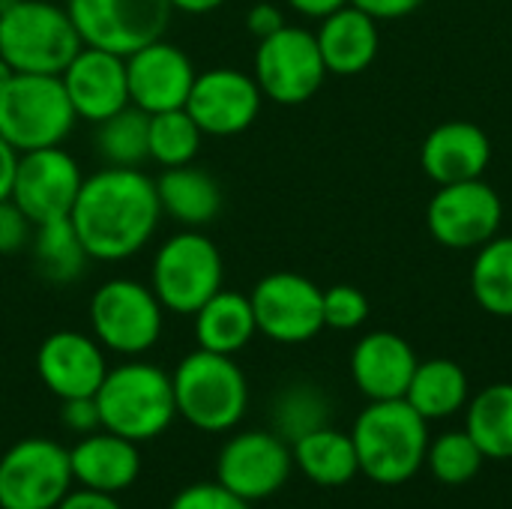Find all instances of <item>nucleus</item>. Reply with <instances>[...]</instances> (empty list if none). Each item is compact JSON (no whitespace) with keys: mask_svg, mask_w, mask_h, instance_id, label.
Wrapping results in <instances>:
<instances>
[{"mask_svg":"<svg viewBox=\"0 0 512 509\" xmlns=\"http://www.w3.org/2000/svg\"><path fill=\"white\" fill-rule=\"evenodd\" d=\"M90 261H126L156 234L162 207L156 180L141 168H99L84 177L69 213Z\"/></svg>","mask_w":512,"mask_h":509,"instance_id":"1","label":"nucleus"},{"mask_svg":"<svg viewBox=\"0 0 512 509\" xmlns=\"http://www.w3.org/2000/svg\"><path fill=\"white\" fill-rule=\"evenodd\" d=\"M429 420L405 399L369 402L351 429L360 474L378 486H402L426 465Z\"/></svg>","mask_w":512,"mask_h":509,"instance_id":"2","label":"nucleus"},{"mask_svg":"<svg viewBox=\"0 0 512 509\" xmlns=\"http://www.w3.org/2000/svg\"><path fill=\"white\" fill-rule=\"evenodd\" d=\"M84 48L66 3L0 0V57L24 75H60Z\"/></svg>","mask_w":512,"mask_h":509,"instance_id":"3","label":"nucleus"},{"mask_svg":"<svg viewBox=\"0 0 512 509\" xmlns=\"http://www.w3.org/2000/svg\"><path fill=\"white\" fill-rule=\"evenodd\" d=\"M93 399L102 429L135 444L159 438L177 417L171 375L141 360L108 369Z\"/></svg>","mask_w":512,"mask_h":509,"instance_id":"4","label":"nucleus"},{"mask_svg":"<svg viewBox=\"0 0 512 509\" xmlns=\"http://www.w3.org/2000/svg\"><path fill=\"white\" fill-rule=\"evenodd\" d=\"M171 387L177 417L210 435L234 429L249 405V384L234 357L204 348L177 363L171 372Z\"/></svg>","mask_w":512,"mask_h":509,"instance_id":"5","label":"nucleus"},{"mask_svg":"<svg viewBox=\"0 0 512 509\" xmlns=\"http://www.w3.org/2000/svg\"><path fill=\"white\" fill-rule=\"evenodd\" d=\"M222 279V255L198 228L177 231L153 255L150 288L165 312L195 315L216 291H222Z\"/></svg>","mask_w":512,"mask_h":509,"instance_id":"6","label":"nucleus"},{"mask_svg":"<svg viewBox=\"0 0 512 509\" xmlns=\"http://www.w3.org/2000/svg\"><path fill=\"white\" fill-rule=\"evenodd\" d=\"M72 102L60 75H24L18 72L6 90H0V135L18 150L60 147L75 126Z\"/></svg>","mask_w":512,"mask_h":509,"instance_id":"7","label":"nucleus"},{"mask_svg":"<svg viewBox=\"0 0 512 509\" xmlns=\"http://www.w3.org/2000/svg\"><path fill=\"white\" fill-rule=\"evenodd\" d=\"M165 309L150 285L138 279H108L90 297L93 339L123 357L150 351L162 336Z\"/></svg>","mask_w":512,"mask_h":509,"instance_id":"8","label":"nucleus"},{"mask_svg":"<svg viewBox=\"0 0 512 509\" xmlns=\"http://www.w3.org/2000/svg\"><path fill=\"white\" fill-rule=\"evenodd\" d=\"M84 45L120 57L156 42L171 24L168 0H63Z\"/></svg>","mask_w":512,"mask_h":509,"instance_id":"9","label":"nucleus"},{"mask_svg":"<svg viewBox=\"0 0 512 509\" xmlns=\"http://www.w3.org/2000/svg\"><path fill=\"white\" fill-rule=\"evenodd\" d=\"M72 492L69 450L24 438L0 456V509H54Z\"/></svg>","mask_w":512,"mask_h":509,"instance_id":"10","label":"nucleus"},{"mask_svg":"<svg viewBox=\"0 0 512 509\" xmlns=\"http://www.w3.org/2000/svg\"><path fill=\"white\" fill-rule=\"evenodd\" d=\"M252 75L267 99L279 105H303L327 78L315 33L285 24L273 36L258 39Z\"/></svg>","mask_w":512,"mask_h":509,"instance_id":"11","label":"nucleus"},{"mask_svg":"<svg viewBox=\"0 0 512 509\" xmlns=\"http://www.w3.org/2000/svg\"><path fill=\"white\" fill-rule=\"evenodd\" d=\"M258 333L279 345H303L324 330V291L300 273H270L252 294Z\"/></svg>","mask_w":512,"mask_h":509,"instance_id":"12","label":"nucleus"},{"mask_svg":"<svg viewBox=\"0 0 512 509\" xmlns=\"http://www.w3.org/2000/svg\"><path fill=\"white\" fill-rule=\"evenodd\" d=\"M84 174L78 159L60 147H42L18 156L12 201L33 225L66 219L81 192Z\"/></svg>","mask_w":512,"mask_h":509,"instance_id":"13","label":"nucleus"},{"mask_svg":"<svg viewBox=\"0 0 512 509\" xmlns=\"http://www.w3.org/2000/svg\"><path fill=\"white\" fill-rule=\"evenodd\" d=\"M501 219L504 204L483 177L441 186L426 210L432 237L447 249H480L498 234Z\"/></svg>","mask_w":512,"mask_h":509,"instance_id":"14","label":"nucleus"},{"mask_svg":"<svg viewBox=\"0 0 512 509\" xmlns=\"http://www.w3.org/2000/svg\"><path fill=\"white\" fill-rule=\"evenodd\" d=\"M291 468V447L276 432H240L216 459L219 483L249 504L273 498L288 483Z\"/></svg>","mask_w":512,"mask_h":509,"instance_id":"15","label":"nucleus"},{"mask_svg":"<svg viewBox=\"0 0 512 509\" xmlns=\"http://www.w3.org/2000/svg\"><path fill=\"white\" fill-rule=\"evenodd\" d=\"M261 102L264 93L255 75H246L231 66H216L195 75L192 93L186 99V111L192 114V120L204 135L231 138L255 123Z\"/></svg>","mask_w":512,"mask_h":509,"instance_id":"16","label":"nucleus"},{"mask_svg":"<svg viewBox=\"0 0 512 509\" xmlns=\"http://www.w3.org/2000/svg\"><path fill=\"white\" fill-rule=\"evenodd\" d=\"M195 75L198 69L192 57L165 36L126 57L129 102L144 114L186 108Z\"/></svg>","mask_w":512,"mask_h":509,"instance_id":"17","label":"nucleus"},{"mask_svg":"<svg viewBox=\"0 0 512 509\" xmlns=\"http://www.w3.org/2000/svg\"><path fill=\"white\" fill-rule=\"evenodd\" d=\"M63 90L72 102L78 120L99 123L129 102V81H126V57L84 45L69 66L60 72Z\"/></svg>","mask_w":512,"mask_h":509,"instance_id":"18","label":"nucleus"},{"mask_svg":"<svg viewBox=\"0 0 512 509\" xmlns=\"http://www.w3.org/2000/svg\"><path fill=\"white\" fill-rule=\"evenodd\" d=\"M36 375L57 399L96 396L108 375L105 351L93 336L57 330L36 351Z\"/></svg>","mask_w":512,"mask_h":509,"instance_id":"19","label":"nucleus"},{"mask_svg":"<svg viewBox=\"0 0 512 509\" xmlns=\"http://www.w3.org/2000/svg\"><path fill=\"white\" fill-rule=\"evenodd\" d=\"M417 363L420 360L414 348L402 336L378 330L357 342L351 354V378L360 387V393L372 402L405 399Z\"/></svg>","mask_w":512,"mask_h":509,"instance_id":"20","label":"nucleus"},{"mask_svg":"<svg viewBox=\"0 0 512 509\" xmlns=\"http://www.w3.org/2000/svg\"><path fill=\"white\" fill-rule=\"evenodd\" d=\"M489 162H492L489 135L465 120H450L435 126L420 147V165L438 186L477 180L486 174Z\"/></svg>","mask_w":512,"mask_h":509,"instance_id":"21","label":"nucleus"},{"mask_svg":"<svg viewBox=\"0 0 512 509\" xmlns=\"http://www.w3.org/2000/svg\"><path fill=\"white\" fill-rule=\"evenodd\" d=\"M72 480L81 483V489L117 495L129 489L141 474V453L135 441H126L114 432H90L84 435L72 450Z\"/></svg>","mask_w":512,"mask_h":509,"instance_id":"22","label":"nucleus"},{"mask_svg":"<svg viewBox=\"0 0 512 509\" xmlns=\"http://www.w3.org/2000/svg\"><path fill=\"white\" fill-rule=\"evenodd\" d=\"M315 39H318L324 66L333 75L363 72L366 66H372L378 45H381L378 21L369 12L357 9L354 3H345L342 9L321 18Z\"/></svg>","mask_w":512,"mask_h":509,"instance_id":"23","label":"nucleus"},{"mask_svg":"<svg viewBox=\"0 0 512 509\" xmlns=\"http://www.w3.org/2000/svg\"><path fill=\"white\" fill-rule=\"evenodd\" d=\"M156 195L162 216H171L180 228H207L222 210V186L198 165L165 168L156 177Z\"/></svg>","mask_w":512,"mask_h":509,"instance_id":"24","label":"nucleus"},{"mask_svg":"<svg viewBox=\"0 0 512 509\" xmlns=\"http://www.w3.org/2000/svg\"><path fill=\"white\" fill-rule=\"evenodd\" d=\"M192 318H195L198 348L213 351V354L234 357L258 333L252 300L240 291H225V288L216 291Z\"/></svg>","mask_w":512,"mask_h":509,"instance_id":"25","label":"nucleus"},{"mask_svg":"<svg viewBox=\"0 0 512 509\" xmlns=\"http://www.w3.org/2000/svg\"><path fill=\"white\" fill-rule=\"evenodd\" d=\"M291 456L294 465L318 486L336 489L351 483L360 474V462H357V450L351 435L321 426L303 438H297L291 444Z\"/></svg>","mask_w":512,"mask_h":509,"instance_id":"26","label":"nucleus"},{"mask_svg":"<svg viewBox=\"0 0 512 509\" xmlns=\"http://www.w3.org/2000/svg\"><path fill=\"white\" fill-rule=\"evenodd\" d=\"M27 249L33 255L36 273L51 285L78 282L87 270V261H90V255H87V249H84L69 216L33 225V237H30Z\"/></svg>","mask_w":512,"mask_h":509,"instance_id":"27","label":"nucleus"},{"mask_svg":"<svg viewBox=\"0 0 512 509\" xmlns=\"http://www.w3.org/2000/svg\"><path fill=\"white\" fill-rule=\"evenodd\" d=\"M405 402L426 420L453 417L468 405V375L459 363L441 357L417 363Z\"/></svg>","mask_w":512,"mask_h":509,"instance_id":"28","label":"nucleus"},{"mask_svg":"<svg viewBox=\"0 0 512 509\" xmlns=\"http://www.w3.org/2000/svg\"><path fill=\"white\" fill-rule=\"evenodd\" d=\"M93 150L105 168H141L150 159L147 150V129L150 114L135 105L120 108L117 114L93 123Z\"/></svg>","mask_w":512,"mask_h":509,"instance_id":"29","label":"nucleus"},{"mask_svg":"<svg viewBox=\"0 0 512 509\" xmlns=\"http://www.w3.org/2000/svg\"><path fill=\"white\" fill-rule=\"evenodd\" d=\"M486 459H512V384H492L468 405V429Z\"/></svg>","mask_w":512,"mask_h":509,"instance_id":"30","label":"nucleus"},{"mask_svg":"<svg viewBox=\"0 0 512 509\" xmlns=\"http://www.w3.org/2000/svg\"><path fill=\"white\" fill-rule=\"evenodd\" d=\"M477 303L498 318H512V237H492L480 246L471 267Z\"/></svg>","mask_w":512,"mask_h":509,"instance_id":"31","label":"nucleus"},{"mask_svg":"<svg viewBox=\"0 0 512 509\" xmlns=\"http://www.w3.org/2000/svg\"><path fill=\"white\" fill-rule=\"evenodd\" d=\"M201 138L204 132L198 129V123L192 120L186 108L150 114L147 150H150V159L162 168L189 165L201 150Z\"/></svg>","mask_w":512,"mask_h":509,"instance_id":"32","label":"nucleus"},{"mask_svg":"<svg viewBox=\"0 0 512 509\" xmlns=\"http://www.w3.org/2000/svg\"><path fill=\"white\" fill-rule=\"evenodd\" d=\"M327 396L312 384H291L273 402V423L282 441H297L321 426H327Z\"/></svg>","mask_w":512,"mask_h":509,"instance_id":"33","label":"nucleus"},{"mask_svg":"<svg viewBox=\"0 0 512 509\" xmlns=\"http://www.w3.org/2000/svg\"><path fill=\"white\" fill-rule=\"evenodd\" d=\"M483 462H486V456L468 432H447L438 441H429L426 465H429L432 477L444 486L471 483L480 474Z\"/></svg>","mask_w":512,"mask_h":509,"instance_id":"34","label":"nucleus"},{"mask_svg":"<svg viewBox=\"0 0 512 509\" xmlns=\"http://www.w3.org/2000/svg\"><path fill=\"white\" fill-rule=\"evenodd\" d=\"M369 318V300L354 285H333L324 291V327L357 330Z\"/></svg>","mask_w":512,"mask_h":509,"instance_id":"35","label":"nucleus"},{"mask_svg":"<svg viewBox=\"0 0 512 509\" xmlns=\"http://www.w3.org/2000/svg\"><path fill=\"white\" fill-rule=\"evenodd\" d=\"M168 509H252L249 501H243L240 495H234L231 489H225L219 480L216 483H195L186 486L183 492L174 495V501Z\"/></svg>","mask_w":512,"mask_h":509,"instance_id":"36","label":"nucleus"},{"mask_svg":"<svg viewBox=\"0 0 512 509\" xmlns=\"http://www.w3.org/2000/svg\"><path fill=\"white\" fill-rule=\"evenodd\" d=\"M33 237V222L24 216V210L6 198L0 201V255H15L30 246Z\"/></svg>","mask_w":512,"mask_h":509,"instance_id":"37","label":"nucleus"},{"mask_svg":"<svg viewBox=\"0 0 512 509\" xmlns=\"http://www.w3.org/2000/svg\"><path fill=\"white\" fill-rule=\"evenodd\" d=\"M60 423L78 435H90L96 429H102L99 423V408L93 396H81V399H60Z\"/></svg>","mask_w":512,"mask_h":509,"instance_id":"38","label":"nucleus"},{"mask_svg":"<svg viewBox=\"0 0 512 509\" xmlns=\"http://www.w3.org/2000/svg\"><path fill=\"white\" fill-rule=\"evenodd\" d=\"M246 27H249V33L255 36V39H267V36H273L276 30H282L285 27V15H282V9L276 6V3H255L252 9H249V15H246Z\"/></svg>","mask_w":512,"mask_h":509,"instance_id":"39","label":"nucleus"},{"mask_svg":"<svg viewBox=\"0 0 512 509\" xmlns=\"http://www.w3.org/2000/svg\"><path fill=\"white\" fill-rule=\"evenodd\" d=\"M348 3H354L357 9L369 12L375 21H381V18H405L417 12L426 0H348Z\"/></svg>","mask_w":512,"mask_h":509,"instance_id":"40","label":"nucleus"},{"mask_svg":"<svg viewBox=\"0 0 512 509\" xmlns=\"http://www.w3.org/2000/svg\"><path fill=\"white\" fill-rule=\"evenodd\" d=\"M54 509H123L114 495H105V492H93V489H78V492H69L60 504Z\"/></svg>","mask_w":512,"mask_h":509,"instance_id":"41","label":"nucleus"},{"mask_svg":"<svg viewBox=\"0 0 512 509\" xmlns=\"http://www.w3.org/2000/svg\"><path fill=\"white\" fill-rule=\"evenodd\" d=\"M18 156H21V153L0 135V201L12 198V183H15Z\"/></svg>","mask_w":512,"mask_h":509,"instance_id":"42","label":"nucleus"},{"mask_svg":"<svg viewBox=\"0 0 512 509\" xmlns=\"http://www.w3.org/2000/svg\"><path fill=\"white\" fill-rule=\"evenodd\" d=\"M348 0H288L291 9H297L300 15H309V18H327L330 12L342 9Z\"/></svg>","mask_w":512,"mask_h":509,"instance_id":"43","label":"nucleus"},{"mask_svg":"<svg viewBox=\"0 0 512 509\" xmlns=\"http://www.w3.org/2000/svg\"><path fill=\"white\" fill-rule=\"evenodd\" d=\"M174 12H186V15H207L213 9H219L225 0H168Z\"/></svg>","mask_w":512,"mask_h":509,"instance_id":"44","label":"nucleus"},{"mask_svg":"<svg viewBox=\"0 0 512 509\" xmlns=\"http://www.w3.org/2000/svg\"><path fill=\"white\" fill-rule=\"evenodd\" d=\"M15 75H18V72H15V69L0 57V90H6V87H9V81H12Z\"/></svg>","mask_w":512,"mask_h":509,"instance_id":"45","label":"nucleus"},{"mask_svg":"<svg viewBox=\"0 0 512 509\" xmlns=\"http://www.w3.org/2000/svg\"><path fill=\"white\" fill-rule=\"evenodd\" d=\"M57 3H63V0H57Z\"/></svg>","mask_w":512,"mask_h":509,"instance_id":"46","label":"nucleus"}]
</instances>
